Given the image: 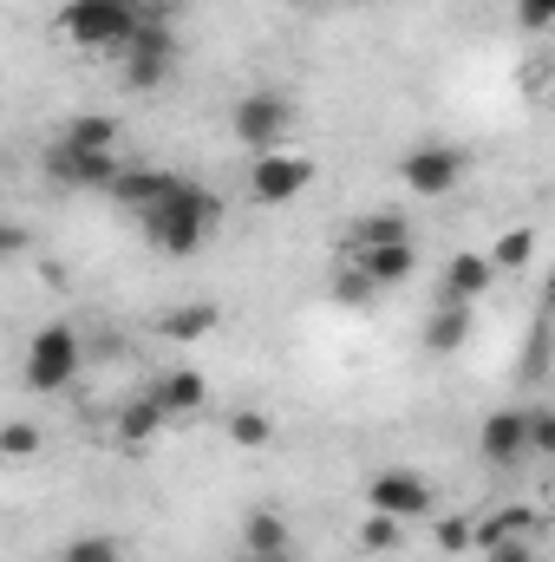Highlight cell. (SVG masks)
Segmentation results:
<instances>
[{"mask_svg": "<svg viewBox=\"0 0 555 562\" xmlns=\"http://www.w3.org/2000/svg\"><path fill=\"white\" fill-rule=\"evenodd\" d=\"M138 223H144V243H150V249H163V256H177V262H183V256H196V249L216 236L223 203H216L196 177H183L163 203H150V210H144Z\"/></svg>", "mask_w": 555, "mask_h": 562, "instance_id": "6da1fadb", "label": "cell"}, {"mask_svg": "<svg viewBox=\"0 0 555 562\" xmlns=\"http://www.w3.org/2000/svg\"><path fill=\"white\" fill-rule=\"evenodd\" d=\"M138 26H144L138 0H66L59 7V33L86 53H125Z\"/></svg>", "mask_w": 555, "mask_h": 562, "instance_id": "7a4b0ae2", "label": "cell"}, {"mask_svg": "<svg viewBox=\"0 0 555 562\" xmlns=\"http://www.w3.org/2000/svg\"><path fill=\"white\" fill-rule=\"evenodd\" d=\"M79 367H86V353H79V334L66 321L33 334V347H26V386L33 393H66L79 380Z\"/></svg>", "mask_w": 555, "mask_h": 562, "instance_id": "3957f363", "label": "cell"}, {"mask_svg": "<svg viewBox=\"0 0 555 562\" xmlns=\"http://www.w3.org/2000/svg\"><path fill=\"white\" fill-rule=\"evenodd\" d=\"M170 66H177V33H170L163 7H150L144 26L132 33V46H125V86L132 92H150V86L170 79Z\"/></svg>", "mask_w": 555, "mask_h": 562, "instance_id": "277c9868", "label": "cell"}, {"mask_svg": "<svg viewBox=\"0 0 555 562\" xmlns=\"http://www.w3.org/2000/svg\"><path fill=\"white\" fill-rule=\"evenodd\" d=\"M464 170H471V150H464V144H444V138H424L399 157V177H406L412 196H444V190H457Z\"/></svg>", "mask_w": 555, "mask_h": 562, "instance_id": "5b68a950", "label": "cell"}, {"mask_svg": "<svg viewBox=\"0 0 555 562\" xmlns=\"http://www.w3.org/2000/svg\"><path fill=\"white\" fill-rule=\"evenodd\" d=\"M46 177L53 183H66V190H118V177H125V164H118V150H79V144H46Z\"/></svg>", "mask_w": 555, "mask_h": 562, "instance_id": "8992f818", "label": "cell"}, {"mask_svg": "<svg viewBox=\"0 0 555 562\" xmlns=\"http://www.w3.org/2000/svg\"><path fill=\"white\" fill-rule=\"evenodd\" d=\"M229 132L249 144L256 157H262V150H281V138L294 132V105H287L281 92H249V99H236Z\"/></svg>", "mask_w": 555, "mask_h": 562, "instance_id": "52a82bcc", "label": "cell"}, {"mask_svg": "<svg viewBox=\"0 0 555 562\" xmlns=\"http://www.w3.org/2000/svg\"><path fill=\"white\" fill-rule=\"evenodd\" d=\"M307 183H314V157H294V150H262L256 170H249V196L256 203H294Z\"/></svg>", "mask_w": 555, "mask_h": 562, "instance_id": "ba28073f", "label": "cell"}, {"mask_svg": "<svg viewBox=\"0 0 555 562\" xmlns=\"http://www.w3.org/2000/svg\"><path fill=\"white\" fill-rule=\"evenodd\" d=\"M366 510H386V517L412 524V517L431 510V477L424 471H380V477H366Z\"/></svg>", "mask_w": 555, "mask_h": 562, "instance_id": "9c48e42d", "label": "cell"}, {"mask_svg": "<svg viewBox=\"0 0 555 562\" xmlns=\"http://www.w3.org/2000/svg\"><path fill=\"white\" fill-rule=\"evenodd\" d=\"M477 451H484L497 471L523 464V458H530V413H523V406H503V413H490V419L477 425Z\"/></svg>", "mask_w": 555, "mask_h": 562, "instance_id": "30bf717a", "label": "cell"}, {"mask_svg": "<svg viewBox=\"0 0 555 562\" xmlns=\"http://www.w3.org/2000/svg\"><path fill=\"white\" fill-rule=\"evenodd\" d=\"M144 393H150L170 419H190V413H203V406H209V380H203L196 367H170V373H157Z\"/></svg>", "mask_w": 555, "mask_h": 562, "instance_id": "8fae6325", "label": "cell"}, {"mask_svg": "<svg viewBox=\"0 0 555 562\" xmlns=\"http://www.w3.org/2000/svg\"><path fill=\"white\" fill-rule=\"evenodd\" d=\"M353 269L373 281V288H399L418 276V249L412 243H380V249H353Z\"/></svg>", "mask_w": 555, "mask_h": 562, "instance_id": "7c38bea8", "label": "cell"}, {"mask_svg": "<svg viewBox=\"0 0 555 562\" xmlns=\"http://www.w3.org/2000/svg\"><path fill=\"white\" fill-rule=\"evenodd\" d=\"M471 334H477V307L471 301H438V314L424 321V347L431 353H457Z\"/></svg>", "mask_w": 555, "mask_h": 562, "instance_id": "4fadbf2b", "label": "cell"}, {"mask_svg": "<svg viewBox=\"0 0 555 562\" xmlns=\"http://www.w3.org/2000/svg\"><path fill=\"white\" fill-rule=\"evenodd\" d=\"M530 537H536V510H530V504H503V510L477 517V550H484V557L503 550V543H530Z\"/></svg>", "mask_w": 555, "mask_h": 562, "instance_id": "5bb4252c", "label": "cell"}, {"mask_svg": "<svg viewBox=\"0 0 555 562\" xmlns=\"http://www.w3.org/2000/svg\"><path fill=\"white\" fill-rule=\"evenodd\" d=\"M490 281H497V262L464 249V256H451V262H444V301H471V307H477V294H484Z\"/></svg>", "mask_w": 555, "mask_h": 562, "instance_id": "9a60e30c", "label": "cell"}, {"mask_svg": "<svg viewBox=\"0 0 555 562\" xmlns=\"http://www.w3.org/2000/svg\"><path fill=\"white\" fill-rule=\"evenodd\" d=\"M163 425H170V413H163L150 393H138V400H125V413H118V445L144 451V445H157V438H163Z\"/></svg>", "mask_w": 555, "mask_h": 562, "instance_id": "2e32d148", "label": "cell"}, {"mask_svg": "<svg viewBox=\"0 0 555 562\" xmlns=\"http://www.w3.org/2000/svg\"><path fill=\"white\" fill-rule=\"evenodd\" d=\"M216 327H223V307H216V301H183V307H170V314L157 321L163 340H209Z\"/></svg>", "mask_w": 555, "mask_h": 562, "instance_id": "e0dca14e", "label": "cell"}, {"mask_svg": "<svg viewBox=\"0 0 555 562\" xmlns=\"http://www.w3.org/2000/svg\"><path fill=\"white\" fill-rule=\"evenodd\" d=\"M177 183H183V177H177V170H125V177H118V190H112V196H118V203H125V210H150V203H163V196H170V190H177Z\"/></svg>", "mask_w": 555, "mask_h": 562, "instance_id": "ac0fdd59", "label": "cell"}, {"mask_svg": "<svg viewBox=\"0 0 555 562\" xmlns=\"http://www.w3.org/2000/svg\"><path fill=\"white\" fill-rule=\"evenodd\" d=\"M242 550L249 557H287V517L281 510H249L242 517Z\"/></svg>", "mask_w": 555, "mask_h": 562, "instance_id": "d6986e66", "label": "cell"}, {"mask_svg": "<svg viewBox=\"0 0 555 562\" xmlns=\"http://www.w3.org/2000/svg\"><path fill=\"white\" fill-rule=\"evenodd\" d=\"M347 243H353V249H380V243H412V223H406V216H393V210H373V216H360V223L347 229Z\"/></svg>", "mask_w": 555, "mask_h": 562, "instance_id": "ffe728a7", "label": "cell"}, {"mask_svg": "<svg viewBox=\"0 0 555 562\" xmlns=\"http://www.w3.org/2000/svg\"><path fill=\"white\" fill-rule=\"evenodd\" d=\"M66 144H79V150H118V125L112 119H99V112H79V119H66Z\"/></svg>", "mask_w": 555, "mask_h": 562, "instance_id": "44dd1931", "label": "cell"}, {"mask_svg": "<svg viewBox=\"0 0 555 562\" xmlns=\"http://www.w3.org/2000/svg\"><path fill=\"white\" fill-rule=\"evenodd\" d=\"M399 537H406L399 517H386V510H366V517H360V550H366V557H393Z\"/></svg>", "mask_w": 555, "mask_h": 562, "instance_id": "7402d4cb", "label": "cell"}, {"mask_svg": "<svg viewBox=\"0 0 555 562\" xmlns=\"http://www.w3.org/2000/svg\"><path fill=\"white\" fill-rule=\"evenodd\" d=\"M269 438H275V419H269V413H256V406L229 413V445H242V451H262Z\"/></svg>", "mask_w": 555, "mask_h": 562, "instance_id": "603a6c76", "label": "cell"}, {"mask_svg": "<svg viewBox=\"0 0 555 562\" xmlns=\"http://www.w3.org/2000/svg\"><path fill=\"white\" fill-rule=\"evenodd\" d=\"M530 256H536V236H530V229H503V236H497V249H490L497 276H510V269H530Z\"/></svg>", "mask_w": 555, "mask_h": 562, "instance_id": "cb8c5ba5", "label": "cell"}, {"mask_svg": "<svg viewBox=\"0 0 555 562\" xmlns=\"http://www.w3.org/2000/svg\"><path fill=\"white\" fill-rule=\"evenodd\" d=\"M431 543H438L444 557H464V550H477V524H471V517H444Z\"/></svg>", "mask_w": 555, "mask_h": 562, "instance_id": "d4e9b609", "label": "cell"}, {"mask_svg": "<svg viewBox=\"0 0 555 562\" xmlns=\"http://www.w3.org/2000/svg\"><path fill=\"white\" fill-rule=\"evenodd\" d=\"M530 451L555 458V406H530Z\"/></svg>", "mask_w": 555, "mask_h": 562, "instance_id": "484cf974", "label": "cell"}, {"mask_svg": "<svg viewBox=\"0 0 555 562\" xmlns=\"http://www.w3.org/2000/svg\"><path fill=\"white\" fill-rule=\"evenodd\" d=\"M66 562H118V543H105V537H72V543H66Z\"/></svg>", "mask_w": 555, "mask_h": 562, "instance_id": "4316f807", "label": "cell"}, {"mask_svg": "<svg viewBox=\"0 0 555 562\" xmlns=\"http://www.w3.org/2000/svg\"><path fill=\"white\" fill-rule=\"evenodd\" d=\"M517 20H523V33H550L555 26V0H517Z\"/></svg>", "mask_w": 555, "mask_h": 562, "instance_id": "83f0119b", "label": "cell"}, {"mask_svg": "<svg viewBox=\"0 0 555 562\" xmlns=\"http://www.w3.org/2000/svg\"><path fill=\"white\" fill-rule=\"evenodd\" d=\"M33 451H39V431L26 419H13L7 425V458H33Z\"/></svg>", "mask_w": 555, "mask_h": 562, "instance_id": "f1b7e54d", "label": "cell"}, {"mask_svg": "<svg viewBox=\"0 0 555 562\" xmlns=\"http://www.w3.org/2000/svg\"><path fill=\"white\" fill-rule=\"evenodd\" d=\"M490 562H536L530 543H503V550H490Z\"/></svg>", "mask_w": 555, "mask_h": 562, "instance_id": "f546056e", "label": "cell"}, {"mask_svg": "<svg viewBox=\"0 0 555 562\" xmlns=\"http://www.w3.org/2000/svg\"><path fill=\"white\" fill-rule=\"evenodd\" d=\"M242 562H287V557H249V550H242Z\"/></svg>", "mask_w": 555, "mask_h": 562, "instance_id": "4dcf8cb0", "label": "cell"}, {"mask_svg": "<svg viewBox=\"0 0 555 562\" xmlns=\"http://www.w3.org/2000/svg\"><path fill=\"white\" fill-rule=\"evenodd\" d=\"M287 7H320V0H287Z\"/></svg>", "mask_w": 555, "mask_h": 562, "instance_id": "1f68e13d", "label": "cell"}, {"mask_svg": "<svg viewBox=\"0 0 555 562\" xmlns=\"http://www.w3.org/2000/svg\"><path fill=\"white\" fill-rule=\"evenodd\" d=\"M150 7H170V0H150Z\"/></svg>", "mask_w": 555, "mask_h": 562, "instance_id": "d6a6232c", "label": "cell"}, {"mask_svg": "<svg viewBox=\"0 0 555 562\" xmlns=\"http://www.w3.org/2000/svg\"><path fill=\"white\" fill-rule=\"evenodd\" d=\"M550 491H555V471H550Z\"/></svg>", "mask_w": 555, "mask_h": 562, "instance_id": "836d02e7", "label": "cell"}]
</instances>
